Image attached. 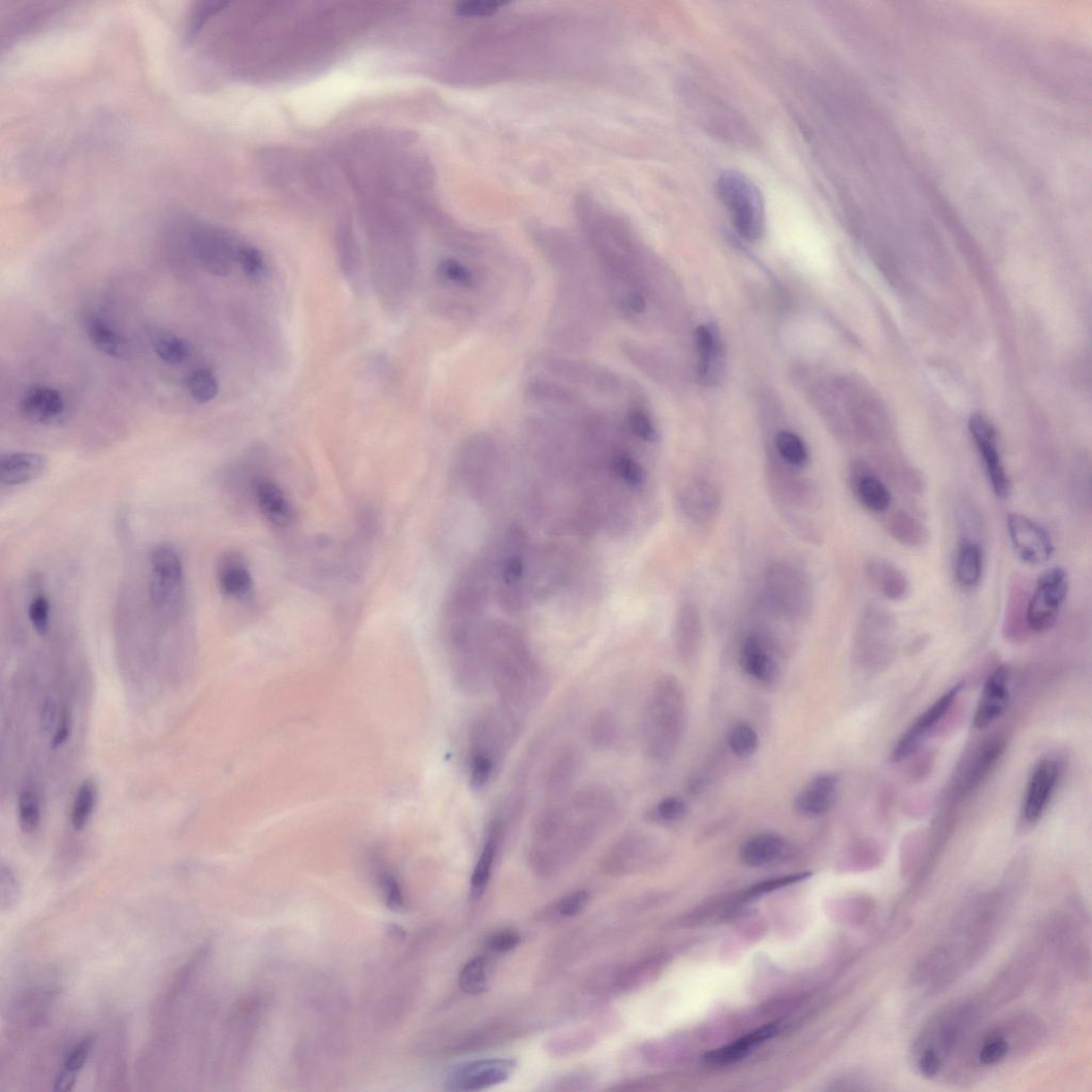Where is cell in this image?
I'll return each instance as SVG.
<instances>
[{
	"label": "cell",
	"mask_w": 1092,
	"mask_h": 1092,
	"mask_svg": "<svg viewBox=\"0 0 1092 1092\" xmlns=\"http://www.w3.org/2000/svg\"><path fill=\"white\" fill-rule=\"evenodd\" d=\"M517 1063L507 1058L483 1059L448 1074L445 1086L449 1091H479L506 1082Z\"/></svg>",
	"instance_id": "2e32d148"
},
{
	"label": "cell",
	"mask_w": 1092,
	"mask_h": 1092,
	"mask_svg": "<svg viewBox=\"0 0 1092 1092\" xmlns=\"http://www.w3.org/2000/svg\"><path fill=\"white\" fill-rule=\"evenodd\" d=\"M1047 1027L1032 1014H1017L979 1026L961 1046L941 1078L955 1086H967L1037 1051L1046 1041Z\"/></svg>",
	"instance_id": "3957f363"
},
{
	"label": "cell",
	"mask_w": 1092,
	"mask_h": 1092,
	"mask_svg": "<svg viewBox=\"0 0 1092 1092\" xmlns=\"http://www.w3.org/2000/svg\"><path fill=\"white\" fill-rule=\"evenodd\" d=\"M683 515L697 523L714 519L721 505L720 493L711 480L696 477L688 481L679 494Z\"/></svg>",
	"instance_id": "ffe728a7"
},
{
	"label": "cell",
	"mask_w": 1092,
	"mask_h": 1092,
	"mask_svg": "<svg viewBox=\"0 0 1092 1092\" xmlns=\"http://www.w3.org/2000/svg\"><path fill=\"white\" fill-rule=\"evenodd\" d=\"M728 744L732 752L741 758L752 756L759 747V735L748 724L735 725L728 736Z\"/></svg>",
	"instance_id": "f907efd6"
},
{
	"label": "cell",
	"mask_w": 1092,
	"mask_h": 1092,
	"mask_svg": "<svg viewBox=\"0 0 1092 1092\" xmlns=\"http://www.w3.org/2000/svg\"><path fill=\"white\" fill-rule=\"evenodd\" d=\"M588 899L589 894L587 891L580 890L571 893L570 895L561 899L560 903L558 904V912L565 918H572L583 910V908L588 902Z\"/></svg>",
	"instance_id": "94428289"
},
{
	"label": "cell",
	"mask_w": 1092,
	"mask_h": 1092,
	"mask_svg": "<svg viewBox=\"0 0 1092 1092\" xmlns=\"http://www.w3.org/2000/svg\"><path fill=\"white\" fill-rule=\"evenodd\" d=\"M582 754L575 747H565L551 761L543 778V790L549 798L566 797L581 772Z\"/></svg>",
	"instance_id": "d4e9b609"
},
{
	"label": "cell",
	"mask_w": 1092,
	"mask_h": 1092,
	"mask_svg": "<svg viewBox=\"0 0 1092 1092\" xmlns=\"http://www.w3.org/2000/svg\"><path fill=\"white\" fill-rule=\"evenodd\" d=\"M500 565L501 599L505 606L516 610L523 606V585L526 577V537L520 528L507 535Z\"/></svg>",
	"instance_id": "5bb4252c"
},
{
	"label": "cell",
	"mask_w": 1092,
	"mask_h": 1092,
	"mask_svg": "<svg viewBox=\"0 0 1092 1092\" xmlns=\"http://www.w3.org/2000/svg\"><path fill=\"white\" fill-rule=\"evenodd\" d=\"M620 722L613 712L601 711L590 720L588 726V740L590 744L600 750L614 748L620 740Z\"/></svg>",
	"instance_id": "b9f144b4"
},
{
	"label": "cell",
	"mask_w": 1092,
	"mask_h": 1092,
	"mask_svg": "<svg viewBox=\"0 0 1092 1092\" xmlns=\"http://www.w3.org/2000/svg\"><path fill=\"white\" fill-rule=\"evenodd\" d=\"M506 825L503 817L496 816L487 827L483 848H481L471 878V894L475 899L483 896L486 892L497 852L504 838Z\"/></svg>",
	"instance_id": "83f0119b"
},
{
	"label": "cell",
	"mask_w": 1092,
	"mask_h": 1092,
	"mask_svg": "<svg viewBox=\"0 0 1092 1092\" xmlns=\"http://www.w3.org/2000/svg\"><path fill=\"white\" fill-rule=\"evenodd\" d=\"M93 1042L92 1035L84 1037L64 1058L63 1068L77 1074L87 1062Z\"/></svg>",
	"instance_id": "91938a15"
},
{
	"label": "cell",
	"mask_w": 1092,
	"mask_h": 1092,
	"mask_svg": "<svg viewBox=\"0 0 1092 1092\" xmlns=\"http://www.w3.org/2000/svg\"><path fill=\"white\" fill-rule=\"evenodd\" d=\"M99 1071V1078L104 1084H126V1040L121 1029L116 1031L113 1040L102 1050Z\"/></svg>",
	"instance_id": "f35d334b"
},
{
	"label": "cell",
	"mask_w": 1092,
	"mask_h": 1092,
	"mask_svg": "<svg viewBox=\"0 0 1092 1092\" xmlns=\"http://www.w3.org/2000/svg\"><path fill=\"white\" fill-rule=\"evenodd\" d=\"M628 423L631 431L642 441L648 443L657 441V430L645 412L640 410L631 411L628 416Z\"/></svg>",
	"instance_id": "6f0895ef"
},
{
	"label": "cell",
	"mask_w": 1092,
	"mask_h": 1092,
	"mask_svg": "<svg viewBox=\"0 0 1092 1092\" xmlns=\"http://www.w3.org/2000/svg\"><path fill=\"white\" fill-rule=\"evenodd\" d=\"M485 638L488 679L494 686L499 706L524 721L544 695L543 672L517 631L493 625L486 629Z\"/></svg>",
	"instance_id": "277c9868"
},
{
	"label": "cell",
	"mask_w": 1092,
	"mask_h": 1092,
	"mask_svg": "<svg viewBox=\"0 0 1092 1092\" xmlns=\"http://www.w3.org/2000/svg\"><path fill=\"white\" fill-rule=\"evenodd\" d=\"M523 722L500 706L474 720L469 736V781L474 791L494 781Z\"/></svg>",
	"instance_id": "52a82bcc"
},
{
	"label": "cell",
	"mask_w": 1092,
	"mask_h": 1092,
	"mask_svg": "<svg viewBox=\"0 0 1092 1092\" xmlns=\"http://www.w3.org/2000/svg\"><path fill=\"white\" fill-rule=\"evenodd\" d=\"M686 725L685 694L680 681L664 677L654 685L642 717V745L649 758L664 762L676 753Z\"/></svg>",
	"instance_id": "8992f818"
},
{
	"label": "cell",
	"mask_w": 1092,
	"mask_h": 1092,
	"mask_svg": "<svg viewBox=\"0 0 1092 1092\" xmlns=\"http://www.w3.org/2000/svg\"><path fill=\"white\" fill-rule=\"evenodd\" d=\"M236 262L239 264L245 276L251 280H258L265 272V260L263 254L253 247H239Z\"/></svg>",
	"instance_id": "9f6ffc18"
},
{
	"label": "cell",
	"mask_w": 1092,
	"mask_h": 1092,
	"mask_svg": "<svg viewBox=\"0 0 1092 1092\" xmlns=\"http://www.w3.org/2000/svg\"><path fill=\"white\" fill-rule=\"evenodd\" d=\"M969 430L994 495L1001 500L1009 497L1011 480L1002 458L997 429L986 415L974 413Z\"/></svg>",
	"instance_id": "4fadbf2b"
},
{
	"label": "cell",
	"mask_w": 1092,
	"mask_h": 1092,
	"mask_svg": "<svg viewBox=\"0 0 1092 1092\" xmlns=\"http://www.w3.org/2000/svg\"><path fill=\"white\" fill-rule=\"evenodd\" d=\"M437 271L440 278L455 286L470 289L476 285V278L473 271L457 260H442L438 265Z\"/></svg>",
	"instance_id": "f5cc1de1"
},
{
	"label": "cell",
	"mask_w": 1092,
	"mask_h": 1092,
	"mask_svg": "<svg viewBox=\"0 0 1092 1092\" xmlns=\"http://www.w3.org/2000/svg\"><path fill=\"white\" fill-rule=\"evenodd\" d=\"M977 992L931 1016L912 1041L909 1063L926 1079L941 1078L953 1057L990 1014Z\"/></svg>",
	"instance_id": "5b68a950"
},
{
	"label": "cell",
	"mask_w": 1092,
	"mask_h": 1092,
	"mask_svg": "<svg viewBox=\"0 0 1092 1092\" xmlns=\"http://www.w3.org/2000/svg\"><path fill=\"white\" fill-rule=\"evenodd\" d=\"M85 330L92 345L116 360L126 361L133 356V350L124 335L113 328L98 314L88 313L84 318Z\"/></svg>",
	"instance_id": "4dcf8cb0"
},
{
	"label": "cell",
	"mask_w": 1092,
	"mask_h": 1092,
	"mask_svg": "<svg viewBox=\"0 0 1092 1092\" xmlns=\"http://www.w3.org/2000/svg\"><path fill=\"white\" fill-rule=\"evenodd\" d=\"M1042 943L1052 949L1066 968L1079 977L1090 974V945L1083 910L1057 912L1047 923Z\"/></svg>",
	"instance_id": "9c48e42d"
},
{
	"label": "cell",
	"mask_w": 1092,
	"mask_h": 1092,
	"mask_svg": "<svg viewBox=\"0 0 1092 1092\" xmlns=\"http://www.w3.org/2000/svg\"><path fill=\"white\" fill-rule=\"evenodd\" d=\"M54 999V990L42 987L27 989L11 1006L10 1023L22 1032L36 1030L47 1019Z\"/></svg>",
	"instance_id": "cb8c5ba5"
},
{
	"label": "cell",
	"mask_w": 1092,
	"mask_h": 1092,
	"mask_svg": "<svg viewBox=\"0 0 1092 1092\" xmlns=\"http://www.w3.org/2000/svg\"><path fill=\"white\" fill-rule=\"evenodd\" d=\"M838 797V779L830 774L814 777L795 797L794 807L804 816L817 817L827 814Z\"/></svg>",
	"instance_id": "4316f807"
},
{
	"label": "cell",
	"mask_w": 1092,
	"mask_h": 1092,
	"mask_svg": "<svg viewBox=\"0 0 1092 1092\" xmlns=\"http://www.w3.org/2000/svg\"><path fill=\"white\" fill-rule=\"evenodd\" d=\"M22 888L19 878L9 865L0 867V910L8 912L20 903Z\"/></svg>",
	"instance_id": "816d5d0a"
},
{
	"label": "cell",
	"mask_w": 1092,
	"mask_h": 1092,
	"mask_svg": "<svg viewBox=\"0 0 1092 1092\" xmlns=\"http://www.w3.org/2000/svg\"><path fill=\"white\" fill-rule=\"evenodd\" d=\"M46 458L37 453L17 452L0 459V479L4 486L17 487L31 483L46 470Z\"/></svg>",
	"instance_id": "d6a6232c"
},
{
	"label": "cell",
	"mask_w": 1092,
	"mask_h": 1092,
	"mask_svg": "<svg viewBox=\"0 0 1092 1092\" xmlns=\"http://www.w3.org/2000/svg\"><path fill=\"white\" fill-rule=\"evenodd\" d=\"M767 601L786 619H801L810 613L812 592L804 574L788 563H773L764 573Z\"/></svg>",
	"instance_id": "30bf717a"
},
{
	"label": "cell",
	"mask_w": 1092,
	"mask_h": 1092,
	"mask_svg": "<svg viewBox=\"0 0 1092 1092\" xmlns=\"http://www.w3.org/2000/svg\"><path fill=\"white\" fill-rule=\"evenodd\" d=\"M1009 669L1001 666L988 678L977 704L973 724L976 729H986L1005 712L1009 698Z\"/></svg>",
	"instance_id": "7402d4cb"
},
{
	"label": "cell",
	"mask_w": 1092,
	"mask_h": 1092,
	"mask_svg": "<svg viewBox=\"0 0 1092 1092\" xmlns=\"http://www.w3.org/2000/svg\"><path fill=\"white\" fill-rule=\"evenodd\" d=\"M57 719V706L53 699H46L42 705L40 715V728L44 734H50Z\"/></svg>",
	"instance_id": "e7e4bbea"
},
{
	"label": "cell",
	"mask_w": 1092,
	"mask_h": 1092,
	"mask_svg": "<svg viewBox=\"0 0 1092 1092\" xmlns=\"http://www.w3.org/2000/svg\"><path fill=\"white\" fill-rule=\"evenodd\" d=\"M150 595L154 606L166 615L179 612L184 598L185 570L171 544L156 545L150 555Z\"/></svg>",
	"instance_id": "8fae6325"
},
{
	"label": "cell",
	"mask_w": 1092,
	"mask_h": 1092,
	"mask_svg": "<svg viewBox=\"0 0 1092 1092\" xmlns=\"http://www.w3.org/2000/svg\"><path fill=\"white\" fill-rule=\"evenodd\" d=\"M186 385L190 396L199 404L214 400L219 393L218 380L208 368H200L191 373L186 380Z\"/></svg>",
	"instance_id": "bcb514c9"
},
{
	"label": "cell",
	"mask_w": 1092,
	"mask_h": 1092,
	"mask_svg": "<svg viewBox=\"0 0 1092 1092\" xmlns=\"http://www.w3.org/2000/svg\"><path fill=\"white\" fill-rule=\"evenodd\" d=\"M695 339L699 355V377L706 384H714L722 371L719 336L711 327L699 326Z\"/></svg>",
	"instance_id": "d590c367"
},
{
	"label": "cell",
	"mask_w": 1092,
	"mask_h": 1092,
	"mask_svg": "<svg viewBox=\"0 0 1092 1092\" xmlns=\"http://www.w3.org/2000/svg\"><path fill=\"white\" fill-rule=\"evenodd\" d=\"M865 574L876 590L886 599L898 602L906 599L910 583L906 574L893 563L873 557L865 564Z\"/></svg>",
	"instance_id": "f1b7e54d"
},
{
	"label": "cell",
	"mask_w": 1092,
	"mask_h": 1092,
	"mask_svg": "<svg viewBox=\"0 0 1092 1092\" xmlns=\"http://www.w3.org/2000/svg\"><path fill=\"white\" fill-rule=\"evenodd\" d=\"M381 887L388 907L391 910L400 911L405 903L403 891L397 880L390 875L384 876L381 880Z\"/></svg>",
	"instance_id": "6125c7cd"
},
{
	"label": "cell",
	"mask_w": 1092,
	"mask_h": 1092,
	"mask_svg": "<svg viewBox=\"0 0 1092 1092\" xmlns=\"http://www.w3.org/2000/svg\"><path fill=\"white\" fill-rule=\"evenodd\" d=\"M686 802L680 797H666L650 811V820L657 823H676L685 817Z\"/></svg>",
	"instance_id": "db71d44e"
},
{
	"label": "cell",
	"mask_w": 1092,
	"mask_h": 1092,
	"mask_svg": "<svg viewBox=\"0 0 1092 1092\" xmlns=\"http://www.w3.org/2000/svg\"><path fill=\"white\" fill-rule=\"evenodd\" d=\"M776 1027L774 1025L763 1027V1029L735 1041L732 1045L715 1050L705 1056V1062L713 1066H727L740 1061L748 1052L760 1042L774 1036Z\"/></svg>",
	"instance_id": "60d3db41"
},
{
	"label": "cell",
	"mask_w": 1092,
	"mask_h": 1092,
	"mask_svg": "<svg viewBox=\"0 0 1092 1092\" xmlns=\"http://www.w3.org/2000/svg\"><path fill=\"white\" fill-rule=\"evenodd\" d=\"M77 1074L67 1069H62L55 1079L54 1091L56 1092H69L74 1089L76 1084Z\"/></svg>",
	"instance_id": "003e7915"
},
{
	"label": "cell",
	"mask_w": 1092,
	"mask_h": 1092,
	"mask_svg": "<svg viewBox=\"0 0 1092 1092\" xmlns=\"http://www.w3.org/2000/svg\"><path fill=\"white\" fill-rule=\"evenodd\" d=\"M1007 532L1015 554L1024 564L1041 566L1052 558L1055 546L1050 534L1031 518L1011 513Z\"/></svg>",
	"instance_id": "9a60e30c"
},
{
	"label": "cell",
	"mask_w": 1092,
	"mask_h": 1092,
	"mask_svg": "<svg viewBox=\"0 0 1092 1092\" xmlns=\"http://www.w3.org/2000/svg\"><path fill=\"white\" fill-rule=\"evenodd\" d=\"M610 469H612L617 478L632 488H639L646 483L647 474L645 469L628 454H616L610 460Z\"/></svg>",
	"instance_id": "681fc988"
},
{
	"label": "cell",
	"mask_w": 1092,
	"mask_h": 1092,
	"mask_svg": "<svg viewBox=\"0 0 1092 1092\" xmlns=\"http://www.w3.org/2000/svg\"><path fill=\"white\" fill-rule=\"evenodd\" d=\"M98 798L95 784L86 780L79 786L72 808L71 822L76 831H82L88 825Z\"/></svg>",
	"instance_id": "f6af8a7d"
},
{
	"label": "cell",
	"mask_w": 1092,
	"mask_h": 1092,
	"mask_svg": "<svg viewBox=\"0 0 1092 1092\" xmlns=\"http://www.w3.org/2000/svg\"><path fill=\"white\" fill-rule=\"evenodd\" d=\"M18 816L23 833L35 832L41 820L40 801L35 791L26 789L21 792L18 802Z\"/></svg>",
	"instance_id": "7dc6e473"
},
{
	"label": "cell",
	"mask_w": 1092,
	"mask_h": 1092,
	"mask_svg": "<svg viewBox=\"0 0 1092 1092\" xmlns=\"http://www.w3.org/2000/svg\"><path fill=\"white\" fill-rule=\"evenodd\" d=\"M652 840L639 832L627 833L608 849L604 858L605 870L612 874H624L638 869L650 857Z\"/></svg>",
	"instance_id": "44dd1931"
},
{
	"label": "cell",
	"mask_w": 1092,
	"mask_h": 1092,
	"mask_svg": "<svg viewBox=\"0 0 1092 1092\" xmlns=\"http://www.w3.org/2000/svg\"><path fill=\"white\" fill-rule=\"evenodd\" d=\"M152 343L158 358L169 365L183 364L190 356L189 344L172 332L159 331Z\"/></svg>",
	"instance_id": "7bdbcfd3"
},
{
	"label": "cell",
	"mask_w": 1092,
	"mask_h": 1092,
	"mask_svg": "<svg viewBox=\"0 0 1092 1092\" xmlns=\"http://www.w3.org/2000/svg\"><path fill=\"white\" fill-rule=\"evenodd\" d=\"M961 687V685H956L951 688L931 705L930 708L919 717V719H917L914 725H912V727L902 736L901 740L895 745L892 752L893 761H902L919 748L929 732L933 730L950 712L958 698Z\"/></svg>",
	"instance_id": "d6986e66"
},
{
	"label": "cell",
	"mask_w": 1092,
	"mask_h": 1092,
	"mask_svg": "<svg viewBox=\"0 0 1092 1092\" xmlns=\"http://www.w3.org/2000/svg\"><path fill=\"white\" fill-rule=\"evenodd\" d=\"M521 938L515 931L504 930L493 935L488 942L489 949L495 953H508L520 944Z\"/></svg>",
	"instance_id": "be15d7a7"
},
{
	"label": "cell",
	"mask_w": 1092,
	"mask_h": 1092,
	"mask_svg": "<svg viewBox=\"0 0 1092 1092\" xmlns=\"http://www.w3.org/2000/svg\"><path fill=\"white\" fill-rule=\"evenodd\" d=\"M1062 769L1054 759H1043L1034 768L1024 797L1022 816L1026 823H1037L1047 811Z\"/></svg>",
	"instance_id": "ac0fdd59"
},
{
	"label": "cell",
	"mask_w": 1092,
	"mask_h": 1092,
	"mask_svg": "<svg viewBox=\"0 0 1092 1092\" xmlns=\"http://www.w3.org/2000/svg\"><path fill=\"white\" fill-rule=\"evenodd\" d=\"M459 984L462 991L471 995L485 992L488 984L485 958L476 957L469 961L460 973Z\"/></svg>",
	"instance_id": "c3c4849f"
},
{
	"label": "cell",
	"mask_w": 1092,
	"mask_h": 1092,
	"mask_svg": "<svg viewBox=\"0 0 1092 1092\" xmlns=\"http://www.w3.org/2000/svg\"><path fill=\"white\" fill-rule=\"evenodd\" d=\"M505 3L493 0H470L458 4L456 12L464 18H484L495 14Z\"/></svg>",
	"instance_id": "680465c9"
},
{
	"label": "cell",
	"mask_w": 1092,
	"mask_h": 1092,
	"mask_svg": "<svg viewBox=\"0 0 1092 1092\" xmlns=\"http://www.w3.org/2000/svg\"><path fill=\"white\" fill-rule=\"evenodd\" d=\"M788 852L786 841L775 833H761L745 842L741 849V859L752 867L772 864Z\"/></svg>",
	"instance_id": "74e56055"
},
{
	"label": "cell",
	"mask_w": 1092,
	"mask_h": 1092,
	"mask_svg": "<svg viewBox=\"0 0 1092 1092\" xmlns=\"http://www.w3.org/2000/svg\"><path fill=\"white\" fill-rule=\"evenodd\" d=\"M853 492L862 507L873 513H884L891 507L893 497L884 480L865 463H856L852 469Z\"/></svg>",
	"instance_id": "484cf974"
},
{
	"label": "cell",
	"mask_w": 1092,
	"mask_h": 1092,
	"mask_svg": "<svg viewBox=\"0 0 1092 1092\" xmlns=\"http://www.w3.org/2000/svg\"><path fill=\"white\" fill-rule=\"evenodd\" d=\"M618 814L612 791L588 786L543 810L534 826L529 859L537 873L553 875L582 856Z\"/></svg>",
	"instance_id": "7a4b0ae2"
},
{
	"label": "cell",
	"mask_w": 1092,
	"mask_h": 1092,
	"mask_svg": "<svg viewBox=\"0 0 1092 1092\" xmlns=\"http://www.w3.org/2000/svg\"><path fill=\"white\" fill-rule=\"evenodd\" d=\"M199 235L206 267L217 275H228L236 262L239 247H234L228 238L208 230Z\"/></svg>",
	"instance_id": "8d00e7d4"
},
{
	"label": "cell",
	"mask_w": 1092,
	"mask_h": 1092,
	"mask_svg": "<svg viewBox=\"0 0 1092 1092\" xmlns=\"http://www.w3.org/2000/svg\"><path fill=\"white\" fill-rule=\"evenodd\" d=\"M1069 592V577L1065 569L1055 567L1038 578L1035 590L1026 607V622L1030 631L1045 633L1053 629L1061 614Z\"/></svg>",
	"instance_id": "7c38bea8"
},
{
	"label": "cell",
	"mask_w": 1092,
	"mask_h": 1092,
	"mask_svg": "<svg viewBox=\"0 0 1092 1092\" xmlns=\"http://www.w3.org/2000/svg\"><path fill=\"white\" fill-rule=\"evenodd\" d=\"M740 664L748 676L763 683L777 677V664L764 640L756 635L746 637L740 650Z\"/></svg>",
	"instance_id": "836d02e7"
},
{
	"label": "cell",
	"mask_w": 1092,
	"mask_h": 1092,
	"mask_svg": "<svg viewBox=\"0 0 1092 1092\" xmlns=\"http://www.w3.org/2000/svg\"><path fill=\"white\" fill-rule=\"evenodd\" d=\"M71 732V720L67 713H64L59 721L58 729L53 737L52 746L53 748H59L66 744L69 740Z\"/></svg>",
	"instance_id": "03108f58"
},
{
	"label": "cell",
	"mask_w": 1092,
	"mask_h": 1092,
	"mask_svg": "<svg viewBox=\"0 0 1092 1092\" xmlns=\"http://www.w3.org/2000/svg\"><path fill=\"white\" fill-rule=\"evenodd\" d=\"M218 586L224 597L247 602L253 596L254 581L246 558L237 552L221 555L217 565Z\"/></svg>",
	"instance_id": "603a6c76"
},
{
	"label": "cell",
	"mask_w": 1092,
	"mask_h": 1092,
	"mask_svg": "<svg viewBox=\"0 0 1092 1092\" xmlns=\"http://www.w3.org/2000/svg\"><path fill=\"white\" fill-rule=\"evenodd\" d=\"M28 617L32 628L39 634L45 635L51 627V602L50 599L39 593L32 598L28 606Z\"/></svg>",
	"instance_id": "11a10c76"
},
{
	"label": "cell",
	"mask_w": 1092,
	"mask_h": 1092,
	"mask_svg": "<svg viewBox=\"0 0 1092 1092\" xmlns=\"http://www.w3.org/2000/svg\"><path fill=\"white\" fill-rule=\"evenodd\" d=\"M674 645L684 661L694 659L702 639V618L694 602H684L678 609L674 621Z\"/></svg>",
	"instance_id": "1f68e13d"
},
{
	"label": "cell",
	"mask_w": 1092,
	"mask_h": 1092,
	"mask_svg": "<svg viewBox=\"0 0 1092 1092\" xmlns=\"http://www.w3.org/2000/svg\"><path fill=\"white\" fill-rule=\"evenodd\" d=\"M984 551L979 539L962 537L955 560V578L965 589L975 588L984 573Z\"/></svg>",
	"instance_id": "e575fe53"
},
{
	"label": "cell",
	"mask_w": 1092,
	"mask_h": 1092,
	"mask_svg": "<svg viewBox=\"0 0 1092 1092\" xmlns=\"http://www.w3.org/2000/svg\"><path fill=\"white\" fill-rule=\"evenodd\" d=\"M776 448L780 457L795 468L805 467L809 461L806 443L792 431L782 430L776 437Z\"/></svg>",
	"instance_id": "ee69618b"
},
{
	"label": "cell",
	"mask_w": 1092,
	"mask_h": 1092,
	"mask_svg": "<svg viewBox=\"0 0 1092 1092\" xmlns=\"http://www.w3.org/2000/svg\"><path fill=\"white\" fill-rule=\"evenodd\" d=\"M1020 887L1007 879L992 891L971 895L946 937L917 963L911 982L938 994L968 974L997 941L1021 895Z\"/></svg>",
	"instance_id": "6da1fadb"
},
{
	"label": "cell",
	"mask_w": 1092,
	"mask_h": 1092,
	"mask_svg": "<svg viewBox=\"0 0 1092 1092\" xmlns=\"http://www.w3.org/2000/svg\"><path fill=\"white\" fill-rule=\"evenodd\" d=\"M719 197L731 215L738 233L758 239L764 230V199L758 186L742 172L728 170L717 181Z\"/></svg>",
	"instance_id": "ba28073f"
},
{
	"label": "cell",
	"mask_w": 1092,
	"mask_h": 1092,
	"mask_svg": "<svg viewBox=\"0 0 1092 1092\" xmlns=\"http://www.w3.org/2000/svg\"><path fill=\"white\" fill-rule=\"evenodd\" d=\"M62 395L50 387L31 388L22 397L20 410L24 419L35 424H50L64 413Z\"/></svg>",
	"instance_id": "f546056e"
},
{
	"label": "cell",
	"mask_w": 1092,
	"mask_h": 1092,
	"mask_svg": "<svg viewBox=\"0 0 1092 1092\" xmlns=\"http://www.w3.org/2000/svg\"><path fill=\"white\" fill-rule=\"evenodd\" d=\"M888 531L895 541L910 549L923 548L929 540L925 524L905 511L894 513L888 521Z\"/></svg>",
	"instance_id": "ab89813d"
},
{
	"label": "cell",
	"mask_w": 1092,
	"mask_h": 1092,
	"mask_svg": "<svg viewBox=\"0 0 1092 1092\" xmlns=\"http://www.w3.org/2000/svg\"><path fill=\"white\" fill-rule=\"evenodd\" d=\"M250 491L254 505L272 526L286 528L294 523V506L274 478L255 475L250 481Z\"/></svg>",
	"instance_id": "e0dca14e"
}]
</instances>
